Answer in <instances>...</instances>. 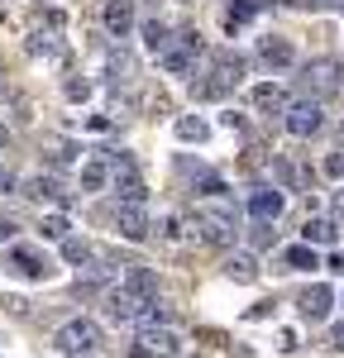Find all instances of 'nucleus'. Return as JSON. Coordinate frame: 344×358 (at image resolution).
Instances as JSON below:
<instances>
[{
    "label": "nucleus",
    "instance_id": "16",
    "mask_svg": "<svg viewBox=\"0 0 344 358\" xmlns=\"http://www.w3.org/2000/svg\"><path fill=\"white\" fill-rule=\"evenodd\" d=\"M24 48H29V57H53V62L67 53L62 38H57V29H34V34L24 38Z\"/></svg>",
    "mask_w": 344,
    "mask_h": 358
},
{
    "label": "nucleus",
    "instance_id": "43",
    "mask_svg": "<svg viewBox=\"0 0 344 358\" xmlns=\"http://www.w3.org/2000/svg\"><path fill=\"white\" fill-rule=\"evenodd\" d=\"M148 5H163V0H148Z\"/></svg>",
    "mask_w": 344,
    "mask_h": 358
},
{
    "label": "nucleus",
    "instance_id": "14",
    "mask_svg": "<svg viewBox=\"0 0 344 358\" xmlns=\"http://www.w3.org/2000/svg\"><path fill=\"white\" fill-rule=\"evenodd\" d=\"M330 306H335V292H330V287H325V282H311V287H306V292H301V315H306V320H325V315H330Z\"/></svg>",
    "mask_w": 344,
    "mask_h": 358
},
{
    "label": "nucleus",
    "instance_id": "36",
    "mask_svg": "<svg viewBox=\"0 0 344 358\" xmlns=\"http://www.w3.org/2000/svg\"><path fill=\"white\" fill-rule=\"evenodd\" d=\"M268 315H273V301H258L254 310H249V320H268Z\"/></svg>",
    "mask_w": 344,
    "mask_h": 358
},
{
    "label": "nucleus",
    "instance_id": "45",
    "mask_svg": "<svg viewBox=\"0 0 344 358\" xmlns=\"http://www.w3.org/2000/svg\"><path fill=\"white\" fill-rule=\"evenodd\" d=\"M340 5H344V0H340Z\"/></svg>",
    "mask_w": 344,
    "mask_h": 358
},
{
    "label": "nucleus",
    "instance_id": "9",
    "mask_svg": "<svg viewBox=\"0 0 344 358\" xmlns=\"http://www.w3.org/2000/svg\"><path fill=\"white\" fill-rule=\"evenodd\" d=\"M192 234H196L201 244H210V248H229L234 244V220H215V215H201L196 210V224H192Z\"/></svg>",
    "mask_w": 344,
    "mask_h": 358
},
{
    "label": "nucleus",
    "instance_id": "38",
    "mask_svg": "<svg viewBox=\"0 0 344 358\" xmlns=\"http://www.w3.org/2000/svg\"><path fill=\"white\" fill-rule=\"evenodd\" d=\"M330 273L344 277V248H335V253H330Z\"/></svg>",
    "mask_w": 344,
    "mask_h": 358
},
{
    "label": "nucleus",
    "instance_id": "41",
    "mask_svg": "<svg viewBox=\"0 0 344 358\" xmlns=\"http://www.w3.org/2000/svg\"><path fill=\"white\" fill-rule=\"evenodd\" d=\"M5 143H10V129H0V148H5Z\"/></svg>",
    "mask_w": 344,
    "mask_h": 358
},
{
    "label": "nucleus",
    "instance_id": "25",
    "mask_svg": "<svg viewBox=\"0 0 344 358\" xmlns=\"http://www.w3.org/2000/svg\"><path fill=\"white\" fill-rule=\"evenodd\" d=\"M110 182V167L101 163V158H86L82 163V192H101Z\"/></svg>",
    "mask_w": 344,
    "mask_h": 358
},
{
    "label": "nucleus",
    "instance_id": "40",
    "mask_svg": "<svg viewBox=\"0 0 344 358\" xmlns=\"http://www.w3.org/2000/svg\"><path fill=\"white\" fill-rule=\"evenodd\" d=\"M344 220V192H335V224Z\"/></svg>",
    "mask_w": 344,
    "mask_h": 358
},
{
    "label": "nucleus",
    "instance_id": "29",
    "mask_svg": "<svg viewBox=\"0 0 344 358\" xmlns=\"http://www.w3.org/2000/svg\"><path fill=\"white\" fill-rule=\"evenodd\" d=\"M67 229H72L67 215H48V220H43V239H57V244H62V239H67Z\"/></svg>",
    "mask_w": 344,
    "mask_h": 358
},
{
    "label": "nucleus",
    "instance_id": "17",
    "mask_svg": "<svg viewBox=\"0 0 344 358\" xmlns=\"http://www.w3.org/2000/svg\"><path fill=\"white\" fill-rule=\"evenodd\" d=\"M254 110H258V115H282V110H287V91H282L278 82L254 86Z\"/></svg>",
    "mask_w": 344,
    "mask_h": 358
},
{
    "label": "nucleus",
    "instance_id": "37",
    "mask_svg": "<svg viewBox=\"0 0 344 358\" xmlns=\"http://www.w3.org/2000/svg\"><path fill=\"white\" fill-rule=\"evenodd\" d=\"M15 187H20V182H15V172H10V167H0V192H15Z\"/></svg>",
    "mask_w": 344,
    "mask_h": 358
},
{
    "label": "nucleus",
    "instance_id": "20",
    "mask_svg": "<svg viewBox=\"0 0 344 358\" xmlns=\"http://www.w3.org/2000/svg\"><path fill=\"white\" fill-rule=\"evenodd\" d=\"M282 263H287V273H311V268H320V258H315V248H311V244H292V248H282Z\"/></svg>",
    "mask_w": 344,
    "mask_h": 358
},
{
    "label": "nucleus",
    "instance_id": "19",
    "mask_svg": "<svg viewBox=\"0 0 344 358\" xmlns=\"http://www.w3.org/2000/svg\"><path fill=\"white\" fill-rule=\"evenodd\" d=\"M225 277L229 282H258V258L254 253H229L225 258Z\"/></svg>",
    "mask_w": 344,
    "mask_h": 358
},
{
    "label": "nucleus",
    "instance_id": "35",
    "mask_svg": "<svg viewBox=\"0 0 344 358\" xmlns=\"http://www.w3.org/2000/svg\"><path fill=\"white\" fill-rule=\"evenodd\" d=\"M220 124H225V129H244V115H234V110H225V115H220Z\"/></svg>",
    "mask_w": 344,
    "mask_h": 358
},
{
    "label": "nucleus",
    "instance_id": "24",
    "mask_svg": "<svg viewBox=\"0 0 344 358\" xmlns=\"http://www.w3.org/2000/svg\"><path fill=\"white\" fill-rule=\"evenodd\" d=\"M258 10H263V0H229V10H225V29H239V24H249Z\"/></svg>",
    "mask_w": 344,
    "mask_h": 358
},
{
    "label": "nucleus",
    "instance_id": "44",
    "mask_svg": "<svg viewBox=\"0 0 344 358\" xmlns=\"http://www.w3.org/2000/svg\"><path fill=\"white\" fill-rule=\"evenodd\" d=\"M340 138H344V124H340Z\"/></svg>",
    "mask_w": 344,
    "mask_h": 358
},
{
    "label": "nucleus",
    "instance_id": "1",
    "mask_svg": "<svg viewBox=\"0 0 344 358\" xmlns=\"http://www.w3.org/2000/svg\"><path fill=\"white\" fill-rule=\"evenodd\" d=\"M239 82H244V57L210 53V72H206L201 82H192V96H196V101H220V96H229Z\"/></svg>",
    "mask_w": 344,
    "mask_h": 358
},
{
    "label": "nucleus",
    "instance_id": "18",
    "mask_svg": "<svg viewBox=\"0 0 344 358\" xmlns=\"http://www.w3.org/2000/svg\"><path fill=\"white\" fill-rule=\"evenodd\" d=\"M335 234H340V224L335 220H320V215H311V220L301 224V244H335Z\"/></svg>",
    "mask_w": 344,
    "mask_h": 358
},
{
    "label": "nucleus",
    "instance_id": "21",
    "mask_svg": "<svg viewBox=\"0 0 344 358\" xmlns=\"http://www.w3.org/2000/svg\"><path fill=\"white\" fill-rule=\"evenodd\" d=\"M124 268H129V282H124V287H129L134 296H143V301H148V296H158V277L148 273L143 263H124Z\"/></svg>",
    "mask_w": 344,
    "mask_h": 358
},
{
    "label": "nucleus",
    "instance_id": "26",
    "mask_svg": "<svg viewBox=\"0 0 344 358\" xmlns=\"http://www.w3.org/2000/svg\"><path fill=\"white\" fill-rule=\"evenodd\" d=\"M62 258H67V263H91V244L67 234V239H62Z\"/></svg>",
    "mask_w": 344,
    "mask_h": 358
},
{
    "label": "nucleus",
    "instance_id": "3",
    "mask_svg": "<svg viewBox=\"0 0 344 358\" xmlns=\"http://www.w3.org/2000/svg\"><path fill=\"white\" fill-rule=\"evenodd\" d=\"M282 124H287V134L292 138H311L325 129V110H320V101H287V110H282Z\"/></svg>",
    "mask_w": 344,
    "mask_h": 358
},
{
    "label": "nucleus",
    "instance_id": "28",
    "mask_svg": "<svg viewBox=\"0 0 344 358\" xmlns=\"http://www.w3.org/2000/svg\"><path fill=\"white\" fill-rule=\"evenodd\" d=\"M278 244V229H273V220H254V248H273Z\"/></svg>",
    "mask_w": 344,
    "mask_h": 358
},
{
    "label": "nucleus",
    "instance_id": "30",
    "mask_svg": "<svg viewBox=\"0 0 344 358\" xmlns=\"http://www.w3.org/2000/svg\"><path fill=\"white\" fill-rule=\"evenodd\" d=\"M325 177L344 182V153H330V158H325Z\"/></svg>",
    "mask_w": 344,
    "mask_h": 358
},
{
    "label": "nucleus",
    "instance_id": "27",
    "mask_svg": "<svg viewBox=\"0 0 344 358\" xmlns=\"http://www.w3.org/2000/svg\"><path fill=\"white\" fill-rule=\"evenodd\" d=\"M110 77H115V86H120V82H129V77H134V62H129V53H120V48L110 53Z\"/></svg>",
    "mask_w": 344,
    "mask_h": 358
},
{
    "label": "nucleus",
    "instance_id": "42",
    "mask_svg": "<svg viewBox=\"0 0 344 358\" xmlns=\"http://www.w3.org/2000/svg\"><path fill=\"white\" fill-rule=\"evenodd\" d=\"M72 358H91V354H72Z\"/></svg>",
    "mask_w": 344,
    "mask_h": 358
},
{
    "label": "nucleus",
    "instance_id": "33",
    "mask_svg": "<svg viewBox=\"0 0 344 358\" xmlns=\"http://www.w3.org/2000/svg\"><path fill=\"white\" fill-rule=\"evenodd\" d=\"M163 239H182V220H177V215L163 220Z\"/></svg>",
    "mask_w": 344,
    "mask_h": 358
},
{
    "label": "nucleus",
    "instance_id": "7",
    "mask_svg": "<svg viewBox=\"0 0 344 358\" xmlns=\"http://www.w3.org/2000/svg\"><path fill=\"white\" fill-rule=\"evenodd\" d=\"M101 306H106V315L110 320H120V325H134L143 310V296H134L129 287H106L101 292Z\"/></svg>",
    "mask_w": 344,
    "mask_h": 358
},
{
    "label": "nucleus",
    "instance_id": "10",
    "mask_svg": "<svg viewBox=\"0 0 344 358\" xmlns=\"http://www.w3.org/2000/svg\"><path fill=\"white\" fill-rule=\"evenodd\" d=\"M20 196H29V201H57V206H72V196H67V187L57 182V177H24L20 182Z\"/></svg>",
    "mask_w": 344,
    "mask_h": 358
},
{
    "label": "nucleus",
    "instance_id": "31",
    "mask_svg": "<svg viewBox=\"0 0 344 358\" xmlns=\"http://www.w3.org/2000/svg\"><path fill=\"white\" fill-rule=\"evenodd\" d=\"M72 158H77V148L62 143V138H53V163H72Z\"/></svg>",
    "mask_w": 344,
    "mask_h": 358
},
{
    "label": "nucleus",
    "instance_id": "15",
    "mask_svg": "<svg viewBox=\"0 0 344 358\" xmlns=\"http://www.w3.org/2000/svg\"><path fill=\"white\" fill-rule=\"evenodd\" d=\"M106 29L115 38H129L134 29V0H106Z\"/></svg>",
    "mask_w": 344,
    "mask_h": 358
},
{
    "label": "nucleus",
    "instance_id": "12",
    "mask_svg": "<svg viewBox=\"0 0 344 358\" xmlns=\"http://www.w3.org/2000/svg\"><path fill=\"white\" fill-rule=\"evenodd\" d=\"M282 210H287L282 187H258V192H249V215L254 220H278Z\"/></svg>",
    "mask_w": 344,
    "mask_h": 358
},
{
    "label": "nucleus",
    "instance_id": "34",
    "mask_svg": "<svg viewBox=\"0 0 344 358\" xmlns=\"http://www.w3.org/2000/svg\"><path fill=\"white\" fill-rule=\"evenodd\" d=\"M330 349H335V354H344V320L330 330Z\"/></svg>",
    "mask_w": 344,
    "mask_h": 358
},
{
    "label": "nucleus",
    "instance_id": "13",
    "mask_svg": "<svg viewBox=\"0 0 344 358\" xmlns=\"http://www.w3.org/2000/svg\"><path fill=\"white\" fill-rule=\"evenodd\" d=\"M258 57H263L273 72H287V67L296 62V53H292V43H287L282 34H268V38H258Z\"/></svg>",
    "mask_w": 344,
    "mask_h": 358
},
{
    "label": "nucleus",
    "instance_id": "23",
    "mask_svg": "<svg viewBox=\"0 0 344 358\" xmlns=\"http://www.w3.org/2000/svg\"><path fill=\"white\" fill-rule=\"evenodd\" d=\"M168 43H172V29L163 24V20H148V24H143V48H148V53H153V57L163 53Z\"/></svg>",
    "mask_w": 344,
    "mask_h": 358
},
{
    "label": "nucleus",
    "instance_id": "11",
    "mask_svg": "<svg viewBox=\"0 0 344 358\" xmlns=\"http://www.w3.org/2000/svg\"><path fill=\"white\" fill-rule=\"evenodd\" d=\"M10 268L29 282H48L53 277V263L43 258V253H34V248H10Z\"/></svg>",
    "mask_w": 344,
    "mask_h": 358
},
{
    "label": "nucleus",
    "instance_id": "2",
    "mask_svg": "<svg viewBox=\"0 0 344 358\" xmlns=\"http://www.w3.org/2000/svg\"><path fill=\"white\" fill-rule=\"evenodd\" d=\"M201 53H206L201 34L196 29H182V34H172V43L158 53V62H163V72H172V77H187V72H196Z\"/></svg>",
    "mask_w": 344,
    "mask_h": 358
},
{
    "label": "nucleus",
    "instance_id": "22",
    "mask_svg": "<svg viewBox=\"0 0 344 358\" xmlns=\"http://www.w3.org/2000/svg\"><path fill=\"white\" fill-rule=\"evenodd\" d=\"M172 129H177V138H182V143H206V138H210V124H206L201 115H182Z\"/></svg>",
    "mask_w": 344,
    "mask_h": 358
},
{
    "label": "nucleus",
    "instance_id": "6",
    "mask_svg": "<svg viewBox=\"0 0 344 358\" xmlns=\"http://www.w3.org/2000/svg\"><path fill=\"white\" fill-rule=\"evenodd\" d=\"M301 86H306V96L320 101V96H330V91H340V62H330V57H315L301 67Z\"/></svg>",
    "mask_w": 344,
    "mask_h": 358
},
{
    "label": "nucleus",
    "instance_id": "4",
    "mask_svg": "<svg viewBox=\"0 0 344 358\" xmlns=\"http://www.w3.org/2000/svg\"><path fill=\"white\" fill-rule=\"evenodd\" d=\"M129 358H182V339L168 325H148V330H139Z\"/></svg>",
    "mask_w": 344,
    "mask_h": 358
},
{
    "label": "nucleus",
    "instance_id": "32",
    "mask_svg": "<svg viewBox=\"0 0 344 358\" xmlns=\"http://www.w3.org/2000/svg\"><path fill=\"white\" fill-rule=\"evenodd\" d=\"M91 96V82H67V101H86Z\"/></svg>",
    "mask_w": 344,
    "mask_h": 358
},
{
    "label": "nucleus",
    "instance_id": "39",
    "mask_svg": "<svg viewBox=\"0 0 344 358\" xmlns=\"http://www.w3.org/2000/svg\"><path fill=\"white\" fill-rule=\"evenodd\" d=\"M5 306H10L15 315H29V301H20V296H5Z\"/></svg>",
    "mask_w": 344,
    "mask_h": 358
},
{
    "label": "nucleus",
    "instance_id": "5",
    "mask_svg": "<svg viewBox=\"0 0 344 358\" xmlns=\"http://www.w3.org/2000/svg\"><path fill=\"white\" fill-rule=\"evenodd\" d=\"M96 344H101V330H96V320H67L62 330H57V349L72 358V354H96Z\"/></svg>",
    "mask_w": 344,
    "mask_h": 358
},
{
    "label": "nucleus",
    "instance_id": "8",
    "mask_svg": "<svg viewBox=\"0 0 344 358\" xmlns=\"http://www.w3.org/2000/svg\"><path fill=\"white\" fill-rule=\"evenodd\" d=\"M115 229H120L129 244H143L153 224H148V210H143V206H129V201H120V206H115Z\"/></svg>",
    "mask_w": 344,
    "mask_h": 358
}]
</instances>
